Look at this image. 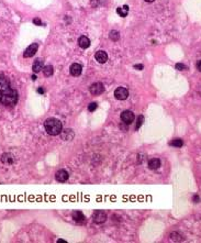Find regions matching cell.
Listing matches in <instances>:
<instances>
[{"label":"cell","mask_w":201,"mask_h":243,"mask_svg":"<svg viewBox=\"0 0 201 243\" xmlns=\"http://www.w3.org/2000/svg\"><path fill=\"white\" fill-rule=\"evenodd\" d=\"M175 67H176V69L181 70V72H182V70H187V69H188V67H187L185 64H181V63H178V64H176Z\"/></svg>","instance_id":"603a6c76"},{"label":"cell","mask_w":201,"mask_h":243,"mask_svg":"<svg viewBox=\"0 0 201 243\" xmlns=\"http://www.w3.org/2000/svg\"><path fill=\"white\" fill-rule=\"evenodd\" d=\"M148 167L151 170H157L160 167V161L158 158H152L148 161Z\"/></svg>","instance_id":"4fadbf2b"},{"label":"cell","mask_w":201,"mask_h":243,"mask_svg":"<svg viewBox=\"0 0 201 243\" xmlns=\"http://www.w3.org/2000/svg\"><path fill=\"white\" fill-rule=\"evenodd\" d=\"M57 242L58 243H63V242L66 243V241H65V240H61V239H59V240H57Z\"/></svg>","instance_id":"4dcf8cb0"},{"label":"cell","mask_w":201,"mask_h":243,"mask_svg":"<svg viewBox=\"0 0 201 243\" xmlns=\"http://www.w3.org/2000/svg\"><path fill=\"white\" fill-rule=\"evenodd\" d=\"M32 79H33V80L36 79V75H32Z\"/></svg>","instance_id":"1f68e13d"},{"label":"cell","mask_w":201,"mask_h":243,"mask_svg":"<svg viewBox=\"0 0 201 243\" xmlns=\"http://www.w3.org/2000/svg\"><path fill=\"white\" fill-rule=\"evenodd\" d=\"M197 68H198V70L201 72V61H199L198 63H197Z\"/></svg>","instance_id":"f1b7e54d"},{"label":"cell","mask_w":201,"mask_h":243,"mask_svg":"<svg viewBox=\"0 0 201 243\" xmlns=\"http://www.w3.org/2000/svg\"><path fill=\"white\" fill-rule=\"evenodd\" d=\"M61 138L65 141H70L74 138V131L70 129H66V130L61 132Z\"/></svg>","instance_id":"8fae6325"},{"label":"cell","mask_w":201,"mask_h":243,"mask_svg":"<svg viewBox=\"0 0 201 243\" xmlns=\"http://www.w3.org/2000/svg\"><path fill=\"white\" fill-rule=\"evenodd\" d=\"M146 2H153V1H155V0H145Z\"/></svg>","instance_id":"d6a6232c"},{"label":"cell","mask_w":201,"mask_h":243,"mask_svg":"<svg viewBox=\"0 0 201 243\" xmlns=\"http://www.w3.org/2000/svg\"><path fill=\"white\" fill-rule=\"evenodd\" d=\"M38 93L41 94V95H43V94H44V89H43L42 87H40V88H38Z\"/></svg>","instance_id":"83f0119b"},{"label":"cell","mask_w":201,"mask_h":243,"mask_svg":"<svg viewBox=\"0 0 201 243\" xmlns=\"http://www.w3.org/2000/svg\"><path fill=\"white\" fill-rule=\"evenodd\" d=\"M143 122H144V117L142 115H139V118H137V121H136V125H135V130H139L141 125H143Z\"/></svg>","instance_id":"44dd1931"},{"label":"cell","mask_w":201,"mask_h":243,"mask_svg":"<svg viewBox=\"0 0 201 243\" xmlns=\"http://www.w3.org/2000/svg\"><path fill=\"white\" fill-rule=\"evenodd\" d=\"M78 45L81 48H88L90 45V40L87 36H80L78 38Z\"/></svg>","instance_id":"7c38bea8"},{"label":"cell","mask_w":201,"mask_h":243,"mask_svg":"<svg viewBox=\"0 0 201 243\" xmlns=\"http://www.w3.org/2000/svg\"><path fill=\"white\" fill-rule=\"evenodd\" d=\"M170 238H172V241H176V242H179V241H182V237L179 233H176V232H172L170 234Z\"/></svg>","instance_id":"ffe728a7"},{"label":"cell","mask_w":201,"mask_h":243,"mask_svg":"<svg viewBox=\"0 0 201 243\" xmlns=\"http://www.w3.org/2000/svg\"><path fill=\"white\" fill-rule=\"evenodd\" d=\"M134 68L137 70H142L144 68V66L142 64H136V65H134Z\"/></svg>","instance_id":"484cf974"},{"label":"cell","mask_w":201,"mask_h":243,"mask_svg":"<svg viewBox=\"0 0 201 243\" xmlns=\"http://www.w3.org/2000/svg\"><path fill=\"white\" fill-rule=\"evenodd\" d=\"M0 103L5 106H14L18 103V93L6 77L0 75Z\"/></svg>","instance_id":"6da1fadb"},{"label":"cell","mask_w":201,"mask_h":243,"mask_svg":"<svg viewBox=\"0 0 201 243\" xmlns=\"http://www.w3.org/2000/svg\"><path fill=\"white\" fill-rule=\"evenodd\" d=\"M109 38H110V40H112V41H118L119 38H120V33H119V31H115V30H112L111 32H110V34H109Z\"/></svg>","instance_id":"ac0fdd59"},{"label":"cell","mask_w":201,"mask_h":243,"mask_svg":"<svg viewBox=\"0 0 201 243\" xmlns=\"http://www.w3.org/2000/svg\"><path fill=\"white\" fill-rule=\"evenodd\" d=\"M114 96L118 100H125L129 97V91L124 87H119L115 89Z\"/></svg>","instance_id":"3957f363"},{"label":"cell","mask_w":201,"mask_h":243,"mask_svg":"<svg viewBox=\"0 0 201 243\" xmlns=\"http://www.w3.org/2000/svg\"><path fill=\"white\" fill-rule=\"evenodd\" d=\"M55 178L59 183H64L68 179V173L65 170H59L57 173L55 174Z\"/></svg>","instance_id":"9c48e42d"},{"label":"cell","mask_w":201,"mask_h":243,"mask_svg":"<svg viewBox=\"0 0 201 243\" xmlns=\"http://www.w3.org/2000/svg\"><path fill=\"white\" fill-rule=\"evenodd\" d=\"M45 130L50 135H58L61 134L62 130H63V125L58 119L55 118H48L44 122Z\"/></svg>","instance_id":"7a4b0ae2"},{"label":"cell","mask_w":201,"mask_h":243,"mask_svg":"<svg viewBox=\"0 0 201 243\" xmlns=\"http://www.w3.org/2000/svg\"><path fill=\"white\" fill-rule=\"evenodd\" d=\"M73 219L76 222H85V216L80 211H74L73 212Z\"/></svg>","instance_id":"5bb4252c"},{"label":"cell","mask_w":201,"mask_h":243,"mask_svg":"<svg viewBox=\"0 0 201 243\" xmlns=\"http://www.w3.org/2000/svg\"><path fill=\"white\" fill-rule=\"evenodd\" d=\"M38 48V44H36V43H33V44L30 45L29 48L24 51V54H23V56H24V57H32L33 55L36 53Z\"/></svg>","instance_id":"52a82bcc"},{"label":"cell","mask_w":201,"mask_h":243,"mask_svg":"<svg viewBox=\"0 0 201 243\" xmlns=\"http://www.w3.org/2000/svg\"><path fill=\"white\" fill-rule=\"evenodd\" d=\"M200 95H201V90H200Z\"/></svg>","instance_id":"836d02e7"},{"label":"cell","mask_w":201,"mask_h":243,"mask_svg":"<svg viewBox=\"0 0 201 243\" xmlns=\"http://www.w3.org/2000/svg\"><path fill=\"white\" fill-rule=\"evenodd\" d=\"M42 68H43V62H42L41 60H36V61L34 62L33 66H32L33 72L36 74V73H38V72H41Z\"/></svg>","instance_id":"9a60e30c"},{"label":"cell","mask_w":201,"mask_h":243,"mask_svg":"<svg viewBox=\"0 0 201 243\" xmlns=\"http://www.w3.org/2000/svg\"><path fill=\"white\" fill-rule=\"evenodd\" d=\"M121 120L123 123H126V125H130L132 123L134 120V115L133 112L130 111V110H125L121 113Z\"/></svg>","instance_id":"5b68a950"},{"label":"cell","mask_w":201,"mask_h":243,"mask_svg":"<svg viewBox=\"0 0 201 243\" xmlns=\"http://www.w3.org/2000/svg\"><path fill=\"white\" fill-rule=\"evenodd\" d=\"M70 74L73 75V76H79L81 72H83V67H81V65L78 64V63H74V64L70 65Z\"/></svg>","instance_id":"ba28073f"},{"label":"cell","mask_w":201,"mask_h":243,"mask_svg":"<svg viewBox=\"0 0 201 243\" xmlns=\"http://www.w3.org/2000/svg\"><path fill=\"white\" fill-rule=\"evenodd\" d=\"M123 9H124V10H126V11H129V6H126V5H124V6H123Z\"/></svg>","instance_id":"f546056e"},{"label":"cell","mask_w":201,"mask_h":243,"mask_svg":"<svg viewBox=\"0 0 201 243\" xmlns=\"http://www.w3.org/2000/svg\"><path fill=\"white\" fill-rule=\"evenodd\" d=\"M33 23H34V24H38V26H42V24H43L42 21L40 20V18H35V19L33 20Z\"/></svg>","instance_id":"d4e9b609"},{"label":"cell","mask_w":201,"mask_h":243,"mask_svg":"<svg viewBox=\"0 0 201 243\" xmlns=\"http://www.w3.org/2000/svg\"><path fill=\"white\" fill-rule=\"evenodd\" d=\"M89 90L93 96H98V95H101L105 91V86L101 83H95L90 86Z\"/></svg>","instance_id":"277c9868"},{"label":"cell","mask_w":201,"mask_h":243,"mask_svg":"<svg viewBox=\"0 0 201 243\" xmlns=\"http://www.w3.org/2000/svg\"><path fill=\"white\" fill-rule=\"evenodd\" d=\"M93 219L96 223H103L107 220V214L103 211H96L93 216Z\"/></svg>","instance_id":"8992f818"},{"label":"cell","mask_w":201,"mask_h":243,"mask_svg":"<svg viewBox=\"0 0 201 243\" xmlns=\"http://www.w3.org/2000/svg\"><path fill=\"white\" fill-rule=\"evenodd\" d=\"M1 162L5 164H12L13 163V156L11 154L6 153L1 156Z\"/></svg>","instance_id":"2e32d148"},{"label":"cell","mask_w":201,"mask_h":243,"mask_svg":"<svg viewBox=\"0 0 201 243\" xmlns=\"http://www.w3.org/2000/svg\"><path fill=\"white\" fill-rule=\"evenodd\" d=\"M95 58H96L97 62H99L100 64H103V63L108 61V54L105 51H98L95 54Z\"/></svg>","instance_id":"30bf717a"},{"label":"cell","mask_w":201,"mask_h":243,"mask_svg":"<svg viewBox=\"0 0 201 243\" xmlns=\"http://www.w3.org/2000/svg\"><path fill=\"white\" fill-rule=\"evenodd\" d=\"M192 199H193V201L195 202H200V198H199V196H197V195L193 196V198Z\"/></svg>","instance_id":"4316f807"},{"label":"cell","mask_w":201,"mask_h":243,"mask_svg":"<svg viewBox=\"0 0 201 243\" xmlns=\"http://www.w3.org/2000/svg\"><path fill=\"white\" fill-rule=\"evenodd\" d=\"M170 145L175 147H181L182 145H184V142H182V140H180V139H176V140H172V142H170Z\"/></svg>","instance_id":"d6986e66"},{"label":"cell","mask_w":201,"mask_h":243,"mask_svg":"<svg viewBox=\"0 0 201 243\" xmlns=\"http://www.w3.org/2000/svg\"><path fill=\"white\" fill-rule=\"evenodd\" d=\"M117 13H118L120 17H123V18L128 16V11L124 10L123 8H117Z\"/></svg>","instance_id":"7402d4cb"},{"label":"cell","mask_w":201,"mask_h":243,"mask_svg":"<svg viewBox=\"0 0 201 243\" xmlns=\"http://www.w3.org/2000/svg\"><path fill=\"white\" fill-rule=\"evenodd\" d=\"M97 107H98L97 103H89L88 110H89V111H95V110H96V109H97Z\"/></svg>","instance_id":"cb8c5ba5"},{"label":"cell","mask_w":201,"mask_h":243,"mask_svg":"<svg viewBox=\"0 0 201 243\" xmlns=\"http://www.w3.org/2000/svg\"><path fill=\"white\" fill-rule=\"evenodd\" d=\"M43 73H44V76L50 77L54 73V68H53L52 65H47V66H45V67L43 68Z\"/></svg>","instance_id":"e0dca14e"}]
</instances>
